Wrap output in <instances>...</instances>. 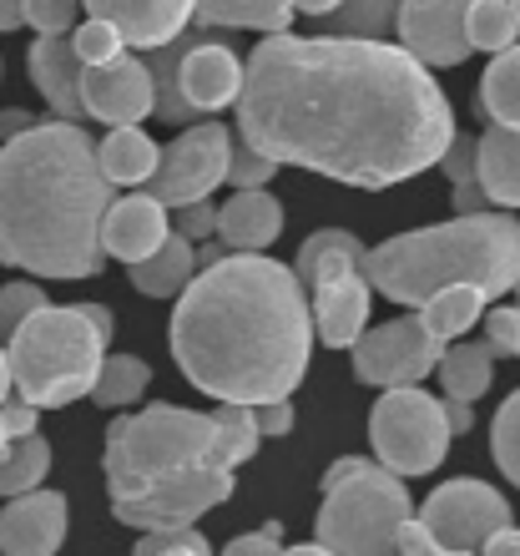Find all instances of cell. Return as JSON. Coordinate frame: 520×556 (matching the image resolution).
<instances>
[{
  "instance_id": "obj_55",
  "label": "cell",
  "mask_w": 520,
  "mask_h": 556,
  "mask_svg": "<svg viewBox=\"0 0 520 556\" xmlns=\"http://www.w3.org/2000/svg\"><path fill=\"white\" fill-rule=\"evenodd\" d=\"M5 445H11V440H5V435H0V455H5Z\"/></svg>"
},
{
  "instance_id": "obj_10",
  "label": "cell",
  "mask_w": 520,
  "mask_h": 556,
  "mask_svg": "<svg viewBox=\"0 0 520 556\" xmlns=\"http://www.w3.org/2000/svg\"><path fill=\"white\" fill-rule=\"evenodd\" d=\"M228 152L232 137L223 122H198L188 132H177L157 152V173L147 182V198L162 207H177V213L207 203V192L228 182Z\"/></svg>"
},
{
  "instance_id": "obj_47",
  "label": "cell",
  "mask_w": 520,
  "mask_h": 556,
  "mask_svg": "<svg viewBox=\"0 0 520 556\" xmlns=\"http://www.w3.org/2000/svg\"><path fill=\"white\" fill-rule=\"evenodd\" d=\"M455 207H460V218H480V213H491L480 182H460V188H455Z\"/></svg>"
},
{
  "instance_id": "obj_48",
  "label": "cell",
  "mask_w": 520,
  "mask_h": 556,
  "mask_svg": "<svg viewBox=\"0 0 520 556\" xmlns=\"http://www.w3.org/2000/svg\"><path fill=\"white\" fill-rule=\"evenodd\" d=\"M440 410H445V425H449V440L465 435L470 425H475V410L465 405V400H440Z\"/></svg>"
},
{
  "instance_id": "obj_8",
  "label": "cell",
  "mask_w": 520,
  "mask_h": 556,
  "mask_svg": "<svg viewBox=\"0 0 520 556\" xmlns=\"http://www.w3.org/2000/svg\"><path fill=\"white\" fill-rule=\"evenodd\" d=\"M364 243L344 228H318L304 238V249L293 258L289 274L299 278V289H314V334L329 350H354L369 324V283L359 274Z\"/></svg>"
},
{
  "instance_id": "obj_46",
  "label": "cell",
  "mask_w": 520,
  "mask_h": 556,
  "mask_svg": "<svg viewBox=\"0 0 520 556\" xmlns=\"http://www.w3.org/2000/svg\"><path fill=\"white\" fill-rule=\"evenodd\" d=\"M399 556H449V552H440V546L424 536V527H419V521H409V527L399 531Z\"/></svg>"
},
{
  "instance_id": "obj_37",
  "label": "cell",
  "mask_w": 520,
  "mask_h": 556,
  "mask_svg": "<svg viewBox=\"0 0 520 556\" xmlns=\"http://www.w3.org/2000/svg\"><path fill=\"white\" fill-rule=\"evenodd\" d=\"M131 556H213V542L203 531L177 527V531H147L142 542L131 546Z\"/></svg>"
},
{
  "instance_id": "obj_2",
  "label": "cell",
  "mask_w": 520,
  "mask_h": 556,
  "mask_svg": "<svg viewBox=\"0 0 520 556\" xmlns=\"http://www.w3.org/2000/svg\"><path fill=\"white\" fill-rule=\"evenodd\" d=\"M173 354L203 395L263 410L304 384L314 314L299 278L274 258H217L173 308Z\"/></svg>"
},
{
  "instance_id": "obj_50",
  "label": "cell",
  "mask_w": 520,
  "mask_h": 556,
  "mask_svg": "<svg viewBox=\"0 0 520 556\" xmlns=\"http://www.w3.org/2000/svg\"><path fill=\"white\" fill-rule=\"evenodd\" d=\"M480 556H520V531L506 527V531H495L491 542L480 546Z\"/></svg>"
},
{
  "instance_id": "obj_23",
  "label": "cell",
  "mask_w": 520,
  "mask_h": 556,
  "mask_svg": "<svg viewBox=\"0 0 520 556\" xmlns=\"http://www.w3.org/2000/svg\"><path fill=\"white\" fill-rule=\"evenodd\" d=\"M157 152L162 147L147 132L116 127V132H106V142H97V167H102V177L112 188H142L157 173Z\"/></svg>"
},
{
  "instance_id": "obj_4",
  "label": "cell",
  "mask_w": 520,
  "mask_h": 556,
  "mask_svg": "<svg viewBox=\"0 0 520 556\" xmlns=\"http://www.w3.org/2000/svg\"><path fill=\"white\" fill-rule=\"evenodd\" d=\"M359 274L369 293L379 289L394 304L415 308L445 289H480L485 299H500L520 283V218L480 213L384 238L379 249H364Z\"/></svg>"
},
{
  "instance_id": "obj_27",
  "label": "cell",
  "mask_w": 520,
  "mask_h": 556,
  "mask_svg": "<svg viewBox=\"0 0 520 556\" xmlns=\"http://www.w3.org/2000/svg\"><path fill=\"white\" fill-rule=\"evenodd\" d=\"M480 106H485V117H491L500 132H520V41L485 66Z\"/></svg>"
},
{
  "instance_id": "obj_32",
  "label": "cell",
  "mask_w": 520,
  "mask_h": 556,
  "mask_svg": "<svg viewBox=\"0 0 520 556\" xmlns=\"http://www.w3.org/2000/svg\"><path fill=\"white\" fill-rule=\"evenodd\" d=\"M465 41L470 51H510L520 41V26H516V11L500 5V0H480V5H465Z\"/></svg>"
},
{
  "instance_id": "obj_39",
  "label": "cell",
  "mask_w": 520,
  "mask_h": 556,
  "mask_svg": "<svg viewBox=\"0 0 520 556\" xmlns=\"http://www.w3.org/2000/svg\"><path fill=\"white\" fill-rule=\"evenodd\" d=\"M485 350L520 359V283H516V304L485 314Z\"/></svg>"
},
{
  "instance_id": "obj_22",
  "label": "cell",
  "mask_w": 520,
  "mask_h": 556,
  "mask_svg": "<svg viewBox=\"0 0 520 556\" xmlns=\"http://www.w3.org/2000/svg\"><path fill=\"white\" fill-rule=\"evenodd\" d=\"M475 182L491 207H520V132H491L475 137Z\"/></svg>"
},
{
  "instance_id": "obj_16",
  "label": "cell",
  "mask_w": 520,
  "mask_h": 556,
  "mask_svg": "<svg viewBox=\"0 0 520 556\" xmlns=\"http://www.w3.org/2000/svg\"><path fill=\"white\" fill-rule=\"evenodd\" d=\"M72 527L61 491H30L0 511V556H56Z\"/></svg>"
},
{
  "instance_id": "obj_30",
  "label": "cell",
  "mask_w": 520,
  "mask_h": 556,
  "mask_svg": "<svg viewBox=\"0 0 520 556\" xmlns=\"http://www.w3.org/2000/svg\"><path fill=\"white\" fill-rule=\"evenodd\" d=\"M147 380H152V365L137 359V354H106L102 369H97V384H91V400L102 410H127L147 395Z\"/></svg>"
},
{
  "instance_id": "obj_12",
  "label": "cell",
  "mask_w": 520,
  "mask_h": 556,
  "mask_svg": "<svg viewBox=\"0 0 520 556\" xmlns=\"http://www.w3.org/2000/svg\"><path fill=\"white\" fill-rule=\"evenodd\" d=\"M228 496H232L228 470L198 466V470H182V476L157 481L137 501H112V516L122 527H137V531H177V527H192L213 506H223Z\"/></svg>"
},
{
  "instance_id": "obj_19",
  "label": "cell",
  "mask_w": 520,
  "mask_h": 556,
  "mask_svg": "<svg viewBox=\"0 0 520 556\" xmlns=\"http://www.w3.org/2000/svg\"><path fill=\"white\" fill-rule=\"evenodd\" d=\"M177 102L198 106V112H217V106L238 102L243 91V61L232 56L223 41H198L188 56L177 61Z\"/></svg>"
},
{
  "instance_id": "obj_28",
  "label": "cell",
  "mask_w": 520,
  "mask_h": 556,
  "mask_svg": "<svg viewBox=\"0 0 520 556\" xmlns=\"http://www.w3.org/2000/svg\"><path fill=\"white\" fill-rule=\"evenodd\" d=\"M213 451H207V466L213 470H238L243 460H253L258 455V425H253V410H243V405H217L213 415Z\"/></svg>"
},
{
  "instance_id": "obj_44",
  "label": "cell",
  "mask_w": 520,
  "mask_h": 556,
  "mask_svg": "<svg viewBox=\"0 0 520 556\" xmlns=\"http://www.w3.org/2000/svg\"><path fill=\"white\" fill-rule=\"evenodd\" d=\"M0 435L5 440H26V435H36V410H30L26 400H5L0 405Z\"/></svg>"
},
{
  "instance_id": "obj_26",
  "label": "cell",
  "mask_w": 520,
  "mask_h": 556,
  "mask_svg": "<svg viewBox=\"0 0 520 556\" xmlns=\"http://www.w3.org/2000/svg\"><path fill=\"white\" fill-rule=\"evenodd\" d=\"M485 304H491V299H485L480 289H445L419 308V324H424V334H430L434 344H460V334L465 329H475V319L485 314Z\"/></svg>"
},
{
  "instance_id": "obj_17",
  "label": "cell",
  "mask_w": 520,
  "mask_h": 556,
  "mask_svg": "<svg viewBox=\"0 0 520 556\" xmlns=\"http://www.w3.org/2000/svg\"><path fill=\"white\" fill-rule=\"evenodd\" d=\"M87 21H102L116 30L122 46H142V51H162L173 46L192 21V5L182 0H152V5H137V0H91Z\"/></svg>"
},
{
  "instance_id": "obj_45",
  "label": "cell",
  "mask_w": 520,
  "mask_h": 556,
  "mask_svg": "<svg viewBox=\"0 0 520 556\" xmlns=\"http://www.w3.org/2000/svg\"><path fill=\"white\" fill-rule=\"evenodd\" d=\"M253 425H258V440L263 435H289V430H293V405H289V400L263 405V410H253Z\"/></svg>"
},
{
  "instance_id": "obj_13",
  "label": "cell",
  "mask_w": 520,
  "mask_h": 556,
  "mask_svg": "<svg viewBox=\"0 0 520 556\" xmlns=\"http://www.w3.org/2000/svg\"><path fill=\"white\" fill-rule=\"evenodd\" d=\"M440 354L445 344H434L419 319H384L354 344V375L379 390H419V380L440 369Z\"/></svg>"
},
{
  "instance_id": "obj_49",
  "label": "cell",
  "mask_w": 520,
  "mask_h": 556,
  "mask_svg": "<svg viewBox=\"0 0 520 556\" xmlns=\"http://www.w3.org/2000/svg\"><path fill=\"white\" fill-rule=\"evenodd\" d=\"M30 127H36V117H30V112H0V147L15 142V137H26Z\"/></svg>"
},
{
  "instance_id": "obj_29",
  "label": "cell",
  "mask_w": 520,
  "mask_h": 556,
  "mask_svg": "<svg viewBox=\"0 0 520 556\" xmlns=\"http://www.w3.org/2000/svg\"><path fill=\"white\" fill-rule=\"evenodd\" d=\"M192 21H203V26H228V30H263V36H283V30L299 21L293 5H258V0H238V5H192Z\"/></svg>"
},
{
  "instance_id": "obj_11",
  "label": "cell",
  "mask_w": 520,
  "mask_h": 556,
  "mask_svg": "<svg viewBox=\"0 0 520 556\" xmlns=\"http://www.w3.org/2000/svg\"><path fill=\"white\" fill-rule=\"evenodd\" d=\"M419 527L440 552L449 556H480V546L491 542L495 531L516 527L510 521V501L495 491L491 481H445L430 491V501L419 506Z\"/></svg>"
},
{
  "instance_id": "obj_20",
  "label": "cell",
  "mask_w": 520,
  "mask_h": 556,
  "mask_svg": "<svg viewBox=\"0 0 520 556\" xmlns=\"http://www.w3.org/2000/svg\"><path fill=\"white\" fill-rule=\"evenodd\" d=\"M213 233L223 238V249H238V258H253L283 233V203L274 192H232L228 203L217 207Z\"/></svg>"
},
{
  "instance_id": "obj_31",
  "label": "cell",
  "mask_w": 520,
  "mask_h": 556,
  "mask_svg": "<svg viewBox=\"0 0 520 556\" xmlns=\"http://www.w3.org/2000/svg\"><path fill=\"white\" fill-rule=\"evenodd\" d=\"M46 470H51V440L46 435H26V440H11L5 455H0V496H30L41 491Z\"/></svg>"
},
{
  "instance_id": "obj_18",
  "label": "cell",
  "mask_w": 520,
  "mask_h": 556,
  "mask_svg": "<svg viewBox=\"0 0 520 556\" xmlns=\"http://www.w3.org/2000/svg\"><path fill=\"white\" fill-rule=\"evenodd\" d=\"M173 223H167V207L152 203L147 192H131V198H116L102 218V258H122L127 268L147 264L152 253L167 243Z\"/></svg>"
},
{
  "instance_id": "obj_6",
  "label": "cell",
  "mask_w": 520,
  "mask_h": 556,
  "mask_svg": "<svg viewBox=\"0 0 520 556\" xmlns=\"http://www.w3.org/2000/svg\"><path fill=\"white\" fill-rule=\"evenodd\" d=\"M415 521V501L405 481L375 460L344 455L324 476V506H318V542L329 556H399V531Z\"/></svg>"
},
{
  "instance_id": "obj_54",
  "label": "cell",
  "mask_w": 520,
  "mask_h": 556,
  "mask_svg": "<svg viewBox=\"0 0 520 556\" xmlns=\"http://www.w3.org/2000/svg\"><path fill=\"white\" fill-rule=\"evenodd\" d=\"M278 556H329V552H324V546H283Z\"/></svg>"
},
{
  "instance_id": "obj_7",
  "label": "cell",
  "mask_w": 520,
  "mask_h": 556,
  "mask_svg": "<svg viewBox=\"0 0 520 556\" xmlns=\"http://www.w3.org/2000/svg\"><path fill=\"white\" fill-rule=\"evenodd\" d=\"M213 451V420L182 405H147V410L116 415L106 430V485L112 501H137L167 476L207 466Z\"/></svg>"
},
{
  "instance_id": "obj_25",
  "label": "cell",
  "mask_w": 520,
  "mask_h": 556,
  "mask_svg": "<svg viewBox=\"0 0 520 556\" xmlns=\"http://www.w3.org/2000/svg\"><path fill=\"white\" fill-rule=\"evenodd\" d=\"M440 384H445V400H465V405H475L495 380V354L485 350V339H460V344H449L440 354Z\"/></svg>"
},
{
  "instance_id": "obj_24",
  "label": "cell",
  "mask_w": 520,
  "mask_h": 556,
  "mask_svg": "<svg viewBox=\"0 0 520 556\" xmlns=\"http://www.w3.org/2000/svg\"><path fill=\"white\" fill-rule=\"evenodd\" d=\"M192 268H198V249H192L188 238L167 233V243L147 264L127 268V274H131V289L147 293V299H177L192 283Z\"/></svg>"
},
{
  "instance_id": "obj_5",
  "label": "cell",
  "mask_w": 520,
  "mask_h": 556,
  "mask_svg": "<svg viewBox=\"0 0 520 556\" xmlns=\"http://www.w3.org/2000/svg\"><path fill=\"white\" fill-rule=\"evenodd\" d=\"M102 359H106V339L81 319L76 304L72 308L46 304L41 314H30L11 334V350H5L11 390L15 400H26L30 410H56V405L91 395Z\"/></svg>"
},
{
  "instance_id": "obj_36",
  "label": "cell",
  "mask_w": 520,
  "mask_h": 556,
  "mask_svg": "<svg viewBox=\"0 0 520 556\" xmlns=\"http://www.w3.org/2000/svg\"><path fill=\"white\" fill-rule=\"evenodd\" d=\"M72 41V51H76V61L81 66H106V61H116L127 46L116 41V30L112 26H102V21H76V30L66 36Z\"/></svg>"
},
{
  "instance_id": "obj_53",
  "label": "cell",
  "mask_w": 520,
  "mask_h": 556,
  "mask_svg": "<svg viewBox=\"0 0 520 556\" xmlns=\"http://www.w3.org/2000/svg\"><path fill=\"white\" fill-rule=\"evenodd\" d=\"M11 400V369H5V350H0V405Z\"/></svg>"
},
{
  "instance_id": "obj_41",
  "label": "cell",
  "mask_w": 520,
  "mask_h": 556,
  "mask_svg": "<svg viewBox=\"0 0 520 556\" xmlns=\"http://www.w3.org/2000/svg\"><path fill=\"white\" fill-rule=\"evenodd\" d=\"M434 167H440V173H445L455 188H460V182H475V137H470V132H455Z\"/></svg>"
},
{
  "instance_id": "obj_52",
  "label": "cell",
  "mask_w": 520,
  "mask_h": 556,
  "mask_svg": "<svg viewBox=\"0 0 520 556\" xmlns=\"http://www.w3.org/2000/svg\"><path fill=\"white\" fill-rule=\"evenodd\" d=\"M26 26V5H15V0H0V30H15Z\"/></svg>"
},
{
  "instance_id": "obj_43",
  "label": "cell",
  "mask_w": 520,
  "mask_h": 556,
  "mask_svg": "<svg viewBox=\"0 0 520 556\" xmlns=\"http://www.w3.org/2000/svg\"><path fill=\"white\" fill-rule=\"evenodd\" d=\"M213 223H217V203H198V207H182L177 213V238H188L192 249L203 243V238H213Z\"/></svg>"
},
{
  "instance_id": "obj_3",
  "label": "cell",
  "mask_w": 520,
  "mask_h": 556,
  "mask_svg": "<svg viewBox=\"0 0 520 556\" xmlns=\"http://www.w3.org/2000/svg\"><path fill=\"white\" fill-rule=\"evenodd\" d=\"M112 182L97 142L72 122H36L0 147V264L41 278H91L102 268V218Z\"/></svg>"
},
{
  "instance_id": "obj_1",
  "label": "cell",
  "mask_w": 520,
  "mask_h": 556,
  "mask_svg": "<svg viewBox=\"0 0 520 556\" xmlns=\"http://www.w3.org/2000/svg\"><path fill=\"white\" fill-rule=\"evenodd\" d=\"M243 147L348 188H394L440 162L455 137L445 91L390 41L263 36L238 91Z\"/></svg>"
},
{
  "instance_id": "obj_38",
  "label": "cell",
  "mask_w": 520,
  "mask_h": 556,
  "mask_svg": "<svg viewBox=\"0 0 520 556\" xmlns=\"http://www.w3.org/2000/svg\"><path fill=\"white\" fill-rule=\"evenodd\" d=\"M274 162L268 157H258V152H248L243 142H232V152H228V182L238 192H268V182H274Z\"/></svg>"
},
{
  "instance_id": "obj_14",
  "label": "cell",
  "mask_w": 520,
  "mask_h": 556,
  "mask_svg": "<svg viewBox=\"0 0 520 556\" xmlns=\"http://www.w3.org/2000/svg\"><path fill=\"white\" fill-rule=\"evenodd\" d=\"M81 112L106 127H137L147 112H157V81L152 66L137 56L106 61V66H81Z\"/></svg>"
},
{
  "instance_id": "obj_21",
  "label": "cell",
  "mask_w": 520,
  "mask_h": 556,
  "mask_svg": "<svg viewBox=\"0 0 520 556\" xmlns=\"http://www.w3.org/2000/svg\"><path fill=\"white\" fill-rule=\"evenodd\" d=\"M30 81L41 87V97L51 102V112H56V122H81L87 112H81V61H76L72 41L66 36H56V41H46V36H36V46H30Z\"/></svg>"
},
{
  "instance_id": "obj_15",
  "label": "cell",
  "mask_w": 520,
  "mask_h": 556,
  "mask_svg": "<svg viewBox=\"0 0 520 556\" xmlns=\"http://www.w3.org/2000/svg\"><path fill=\"white\" fill-rule=\"evenodd\" d=\"M394 30H399V51L415 56L424 72L430 66H460L470 56L465 5H455V0H409L394 11Z\"/></svg>"
},
{
  "instance_id": "obj_34",
  "label": "cell",
  "mask_w": 520,
  "mask_h": 556,
  "mask_svg": "<svg viewBox=\"0 0 520 556\" xmlns=\"http://www.w3.org/2000/svg\"><path fill=\"white\" fill-rule=\"evenodd\" d=\"M318 21H329V36H348V41H384L379 30L394 21L390 5H333L329 15H318Z\"/></svg>"
},
{
  "instance_id": "obj_42",
  "label": "cell",
  "mask_w": 520,
  "mask_h": 556,
  "mask_svg": "<svg viewBox=\"0 0 520 556\" xmlns=\"http://www.w3.org/2000/svg\"><path fill=\"white\" fill-rule=\"evenodd\" d=\"M278 552H283V527L278 521H268V527L248 531V536L223 546V556H278Z\"/></svg>"
},
{
  "instance_id": "obj_51",
  "label": "cell",
  "mask_w": 520,
  "mask_h": 556,
  "mask_svg": "<svg viewBox=\"0 0 520 556\" xmlns=\"http://www.w3.org/2000/svg\"><path fill=\"white\" fill-rule=\"evenodd\" d=\"M76 308H81V319H87L91 324V329H97V334H102V339H112V308H106V304H76Z\"/></svg>"
},
{
  "instance_id": "obj_35",
  "label": "cell",
  "mask_w": 520,
  "mask_h": 556,
  "mask_svg": "<svg viewBox=\"0 0 520 556\" xmlns=\"http://www.w3.org/2000/svg\"><path fill=\"white\" fill-rule=\"evenodd\" d=\"M46 304H51V299H46L41 283H30V278L5 283V289H0V334H15V329H21L30 314H41Z\"/></svg>"
},
{
  "instance_id": "obj_9",
  "label": "cell",
  "mask_w": 520,
  "mask_h": 556,
  "mask_svg": "<svg viewBox=\"0 0 520 556\" xmlns=\"http://www.w3.org/2000/svg\"><path fill=\"white\" fill-rule=\"evenodd\" d=\"M369 445L379 455L375 466L390 470L394 481L430 476L449 455V425L440 400L424 390H384L369 410Z\"/></svg>"
},
{
  "instance_id": "obj_33",
  "label": "cell",
  "mask_w": 520,
  "mask_h": 556,
  "mask_svg": "<svg viewBox=\"0 0 520 556\" xmlns=\"http://www.w3.org/2000/svg\"><path fill=\"white\" fill-rule=\"evenodd\" d=\"M491 455L500 476L510 485H520V390L495 410V425H491Z\"/></svg>"
},
{
  "instance_id": "obj_56",
  "label": "cell",
  "mask_w": 520,
  "mask_h": 556,
  "mask_svg": "<svg viewBox=\"0 0 520 556\" xmlns=\"http://www.w3.org/2000/svg\"><path fill=\"white\" fill-rule=\"evenodd\" d=\"M510 11H516V26H520V5H510Z\"/></svg>"
},
{
  "instance_id": "obj_40",
  "label": "cell",
  "mask_w": 520,
  "mask_h": 556,
  "mask_svg": "<svg viewBox=\"0 0 520 556\" xmlns=\"http://www.w3.org/2000/svg\"><path fill=\"white\" fill-rule=\"evenodd\" d=\"M26 26L46 41H56V36H72L76 30V5L72 0H30L26 5Z\"/></svg>"
}]
</instances>
